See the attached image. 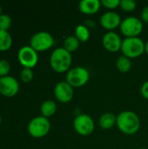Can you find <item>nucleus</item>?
I'll use <instances>...</instances> for the list:
<instances>
[{
  "mask_svg": "<svg viewBox=\"0 0 148 149\" xmlns=\"http://www.w3.org/2000/svg\"><path fill=\"white\" fill-rule=\"evenodd\" d=\"M11 25V17L7 14H2L0 16V30L8 31Z\"/></svg>",
  "mask_w": 148,
  "mask_h": 149,
  "instance_id": "22",
  "label": "nucleus"
},
{
  "mask_svg": "<svg viewBox=\"0 0 148 149\" xmlns=\"http://www.w3.org/2000/svg\"><path fill=\"white\" fill-rule=\"evenodd\" d=\"M40 111L42 113V116L48 118L52 116L56 111H57V104L54 100H44L40 107Z\"/></svg>",
  "mask_w": 148,
  "mask_h": 149,
  "instance_id": "16",
  "label": "nucleus"
},
{
  "mask_svg": "<svg viewBox=\"0 0 148 149\" xmlns=\"http://www.w3.org/2000/svg\"><path fill=\"white\" fill-rule=\"evenodd\" d=\"M2 15V7H1V5H0V16Z\"/></svg>",
  "mask_w": 148,
  "mask_h": 149,
  "instance_id": "29",
  "label": "nucleus"
},
{
  "mask_svg": "<svg viewBox=\"0 0 148 149\" xmlns=\"http://www.w3.org/2000/svg\"><path fill=\"white\" fill-rule=\"evenodd\" d=\"M90 79L89 71L83 66L71 68L66 74V82L72 87H81L85 86Z\"/></svg>",
  "mask_w": 148,
  "mask_h": 149,
  "instance_id": "6",
  "label": "nucleus"
},
{
  "mask_svg": "<svg viewBox=\"0 0 148 149\" xmlns=\"http://www.w3.org/2000/svg\"><path fill=\"white\" fill-rule=\"evenodd\" d=\"M54 95L58 101L67 103L73 98V87L66 81H60L54 87Z\"/></svg>",
  "mask_w": 148,
  "mask_h": 149,
  "instance_id": "11",
  "label": "nucleus"
},
{
  "mask_svg": "<svg viewBox=\"0 0 148 149\" xmlns=\"http://www.w3.org/2000/svg\"><path fill=\"white\" fill-rule=\"evenodd\" d=\"M147 113H148V109H147Z\"/></svg>",
  "mask_w": 148,
  "mask_h": 149,
  "instance_id": "32",
  "label": "nucleus"
},
{
  "mask_svg": "<svg viewBox=\"0 0 148 149\" xmlns=\"http://www.w3.org/2000/svg\"><path fill=\"white\" fill-rule=\"evenodd\" d=\"M116 67L121 72H127L132 68V62L131 58L121 55L116 60Z\"/></svg>",
  "mask_w": 148,
  "mask_h": 149,
  "instance_id": "19",
  "label": "nucleus"
},
{
  "mask_svg": "<svg viewBox=\"0 0 148 149\" xmlns=\"http://www.w3.org/2000/svg\"><path fill=\"white\" fill-rule=\"evenodd\" d=\"M117 122V116L110 112L103 113L99 118V126L103 129H110L112 128Z\"/></svg>",
  "mask_w": 148,
  "mask_h": 149,
  "instance_id": "15",
  "label": "nucleus"
},
{
  "mask_svg": "<svg viewBox=\"0 0 148 149\" xmlns=\"http://www.w3.org/2000/svg\"><path fill=\"white\" fill-rule=\"evenodd\" d=\"M12 45V38L8 31L0 30V52L8 51Z\"/></svg>",
  "mask_w": 148,
  "mask_h": 149,
  "instance_id": "17",
  "label": "nucleus"
},
{
  "mask_svg": "<svg viewBox=\"0 0 148 149\" xmlns=\"http://www.w3.org/2000/svg\"><path fill=\"white\" fill-rule=\"evenodd\" d=\"M120 8L126 11H133L136 9L137 3L134 0H120Z\"/></svg>",
  "mask_w": 148,
  "mask_h": 149,
  "instance_id": "21",
  "label": "nucleus"
},
{
  "mask_svg": "<svg viewBox=\"0 0 148 149\" xmlns=\"http://www.w3.org/2000/svg\"><path fill=\"white\" fill-rule=\"evenodd\" d=\"M146 48V43L140 37L126 38L122 40L121 51L123 55L129 58H138L143 54Z\"/></svg>",
  "mask_w": 148,
  "mask_h": 149,
  "instance_id": "3",
  "label": "nucleus"
},
{
  "mask_svg": "<svg viewBox=\"0 0 148 149\" xmlns=\"http://www.w3.org/2000/svg\"><path fill=\"white\" fill-rule=\"evenodd\" d=\"M120 3V0H102L101 4L106 6L109 10H113L117 8Z\"/></svg>",
  "mask_w": 148,
  "mask_h": 149,
  "instance_id": "25",
  "label": "nucleus"
},
{
  "mask_svg": "<svg viewBox=\"0 0 148 149\" xmlns=\"http://www.w3.org/2000/svg\"><path fill=\"white\" fill-rule=\"evenodd\" d=\"M19 91L18 81L11 76L0 78V93L5 97H13Z\"/></svg>",
  "mask_w": 148,
  "mask_h": 149,
  "instance_id": "10",
  "label": "nucleus"
},
{
  "mask_svg": "<svg viewBox=\"0 0 148 149\" xmlns=\"http://www.w3.org/2000/svg\"><path fill=\"white\" fill-rule=\"evenodd\" d=\"M20 77L23 82L24 83H29L33 79V72L31 68H24L21 71Z\"/></svg>",
  "mask_w": 148,
  "mask_h": 149,
  "instance_id": "23",
  "label": "nucleus"
},
{
  "mask_svg": "<svg viewBox=\"0 0 148 149\" xmlns=\"http://www.w3.org/2000/svg\"><path fill=\"white\" fill-rule=\"evenodd\" d=\"M79 43L80 41L77 38L75 35H69L64 40V48L72 53L79 48Z\"/></svg>",
  "mask_w": 148,
  "mask_h": 149,
  "instance_id": "18",
  "label": "nucleus"
},
{
  "mask_svg": "<svg viewBox=\"0 0 148 149\" xmlns=\"http://www.w3.org/2000/svg\"><path fill=\"white\" fill-rule=\"evenodd\" d=\"M52 35L47 31H39L35 33L30 40V46L36 52H44L51 48L54 45Z\"/></svg>",
  "mask_w": 148,
  "mask_h": 149,
  "instance_id": "7",
  "label": "nucleus"
},
{
  "mask_svg": "<svg viewBox=\"0 0 148 149\" xmlns=\"http://www.w3.org/2000/svg\"><path fill=\"white\" fill-rule=\"evenodd\" d=\"M140 93H141V95L145 98L148 100V80L145 81L141 87H140Z\"/></svg>",
  "mask_w": 148,
  "mask_h": 149,
  "instance_id": "26",
  "label": "nucleus"
},
{
  "mask_svg": "<svg viewBox=\"0 0 148 149\" xmlns=\"http://www.w3.org/2000/svg\"><path fill=\"white\" fill-rule=\"evenodd\" d=\"M1 122H2V119H1V116H0V124H1Z\"/></svg>",
  "mask_w": 148,
  "mask_h": 149,
  "instance_id": "31",
  "label": "nucleus"
},
{
  "mask_svg": "<svg viewBox=\"0 0 148 149\" xmlns=\"http://www.w3.org/2000/svg\"><path fill=\"white\" fill-rule=\"evenodd\" d=\"M120 28L126 38L139 37L143 30V22L137 17L129 16L121 21Z\"/></svg>",
  "mask_w": 148,
  "mask_h": 149,
  "instance_id": "4",
  "label": "nucleus"
},
{
  "mask_svg": "<svg viewBox=\"0 0 148 149\" xmlns=\"http://www.w3.org/2000/svg\"><path fill=\"white\" fill-rule=\"evenodd\" d=\"M121 17L120 14L113 10H108L100 17V24L103 28L109 31L116 29L121 24Z\"/></svg>",
  "mask_w": 148,
  "mask_h": 149,
  "instance_id": "13",
  "label": "nucleus"
},
{
  "mask_svg": "<svg viewBox=\"0 0 148 149\" xmlns=\"http://www.w3.org/2000/svg\"><path fill=\"white\" fill-rule=\"evenodd\" d=\"M145 52L148 54V40L146 42V48H145Z\"/></svg>",
  "mask_w": 148,
  "mask_h": 149,
  "instance_id": "28",
  "label": "nucleus"
},
{
  "mask_svg": "<svg viewBox=\"0 0 148 149\" xmlns=\"http://www.w3.org/2000/svg\"><path fill=\"white\" fill-rule=\"evenodd\" d=\"M140 15H141V19H142L143 21L148 23V5L143 8V10H142Z\"/></svg>",
  "mask_w": 148,
  "mask_h": 149,
  "instance_id": "27",
  "label": "nucleus"
},
{
  "mask_svg": "<svg viewBox=\"0 0 148 149\" xmlns=\"http://www.w3.org/2000/svg\"><path fill=\"white\" fill-rule=\"evenodd\" d=\"M17 58L19 63L24 66V68H33L38 61V52H36L30 45L23 46L19 49L17 53Z\"/></svg>",
  "mask_w": 148,
  "mask_h": 149,
  "instance_id": "9",
  "label": "nucleus"
},
{
  "mask_svg": "<svg viewBox=\"0 0 148 149\" xmlns=\"http://www.w3.org/2000/svg\"><path fill=\"white\" fill-rule=\"evenodd\" d=\"M116 125L125 134L132 135L136 134L140 127V119L133 111H123L117 115Z\"/></svg>",
  "mask_w": 148,
  "mask_h": 149,
  "instance_id": "1",
  "label": "nucleus"
},
{
  "mask_svg": "<svg viewBox=\"0 0 148 149\" xmlns=\"http://www.w3.org/2000/svg\"><path fill=\"white\" fill-rule=\"evenodd\" d=\"M102 44H103V46L108 52H116L121 50L122 39L117 32L111 31H107L103 36Z\"/></svg>",
  "mask_w": 148,
  "mask_h": 149,
  "instance_id": "12",
  "label": "nucleus"
},
{
  "mask_svg": "<svg viewBox=\"0 0 148 149\" xmlns=\"http://www.w3.org/2000/svg\"><path fill=\"white\" fill-rule=\"evenodd\" d=\"M10 69V65L9 61L5 59H0V78L7 76Z\"/></svg>",
  "mask_w": 148,
  "mask_h": 149,
  "instance_id": "24",
  "label": "nucleus"
},
{
  "mask_svg": "<svg viewBox=\"0 0 148 149\" xmlns=\"http://www.w3.org/2000/svg\"><path fill=\"white\" fill-rule=\"evenodd\" d=\"M72 62V53L64 47H58L53 50L50 57V65L57 72H68L71 69Z\"/></svg>",
  "mask_w": 148,
  "mask_h": 149,
  "instance_id": "2",
  "label": "nucleus"
},
{
  "mask_svg": "<svg viewBox=\"0 0 148 149\" xmlns=\"http://www.w3.org/2000/svg\"><path fill=\"white\" fill-rule=\"evenodd\" d=\"M138 149H147V148H140Z\"/></svg>",
  "mask_w": 148,
  "mask_h": 149,
  "instance_id": "30",
  "label": "nucleus"
},
{
  "mask_svg": "<svg viewBox=\"0 0 148 149\" xmlns=\"http://www.w3.org/2000/svg\"><path fill=\"white\" fill-rule=\"evenodd\" d=\"M75 36L80 42H86L90 38V31L85 24H79L75 29Z\"/></svg>",
  "mask_w": 148,
  "mask_h": 149,
  "instance_id": "20",
  "label": "nucleus"
},
{
  "mask_svg": "<svg viewBox=\"0 0 148 149\" xmlns=\"http://www.w3.org/2000/svg\"><path fill=\"white\" fill-rule=\"evenodd\" d=\"M101 6V1L99 0H82L79 3V10L84 14L92 15L99 11Z\"/></svg>",
  "mask_w": 148,
  "mask_h": 149,
  "instance_id": "14",
  "label": "nucleus"
},
{
  "mask_svg": "<svg viewBox=\"0 0 148 149\" xmlns=\"http://www.w3.org/2000/svg\"><path fill=\"white\" fill-rule=\"evenodd\" d=\"M51 129V123L48 118L37 116L31 120L28 124V132L34 138L44 137Z\"/></svg>",
  "mask_w": 148,
  "mask_h": 149,
  "instance_id": "5",
  "label": "nucleus"
},
{
  "mask_svg": "<svg viewBox=\"0 0 148 149\" xmlns=\"http://www.w3.org/2000/svg\"><path fill=\"white\" fill-rule=\"evenodd\" d=\"M73 127L79 135L88 136L93 133L95 123L90 115L81 113L77 115L73 120Z\"/></svg>",
  "mask_w": 148,
  "mask_h": 149,
  "instance_id": "8",
  "label": "nucleus"
}]
</instances>
